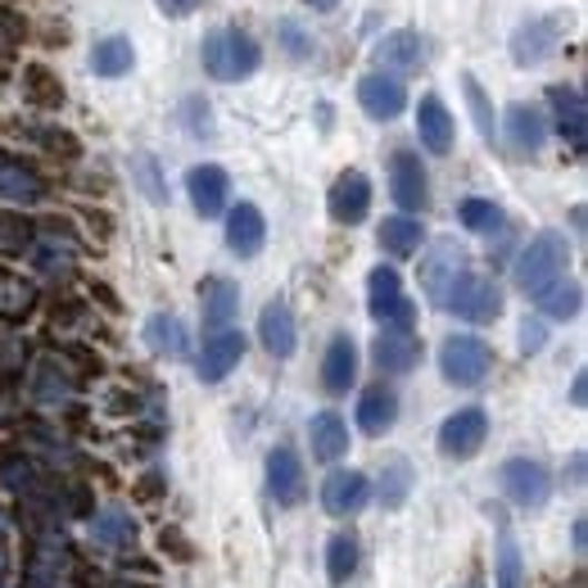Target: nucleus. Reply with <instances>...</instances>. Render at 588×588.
<instances>
[{
  "label": "nucleus",
  "instance_id": "1",
  "mask_svg": "<svg viewBox=\"0 0 588 588\" xmlns=\"http://www.w3.org/2000/svg\"><path fill=\"white\" fill-rule=\"evenodd\" d=\"M200 59L213 82H245L258 73V63H263V46L245 28H213L200 46Z\"/></svg>",
  "mask_w": 588,
  "mask_h": 588
},
{
  "label": "nucleus",
  "instance_id": "2",
  "mask_svg": "<svg viewBox=\"0 0 588 588\" xmlns=\"http://www.w3.org/2000/svg\"><path fill=\"white\" fill-rule=\"evenodd\" d=\"M566 268H570V240L561 231H539L526 249L516 253L511 277L526 295H544L552 281L566 277Z\"/></svg>",
  "mask_w": 588,
  "mask_h": 588
},
{
  "label": "nucleus",
  "instance_id": "3",
  "mask_svg": "<svg viewBox=\"0 0 588 588\" xmlns=\"http://www.w3.org/2000/svg\"><path fill=\"white\" fill-rule=\"evenodd\" d=\"M566 23H570V19H566L561 10H552V14H530L526 23H516V28H511V41H507L516 69H539V63H548V59L561 50V41H566Z\"/></svg>",
  "mask_w": 588,
  "mask_h": 588
},
{
  "label": "nucleus",
  "instance_id": "4",
  "mask_svg": "<svg viewBox=\"0 0 588 588\" xmlns=\"http://www.w3.org/2000/svg\"><path fill=\"white\" fill-rule=\"evenodd\" d=\"M439 371L448 385H462V389H476L485 385V376L494 371V349L480 340V336H448L439 345Z\"/></svg>",
  "mask_w": 588,
  "mask_h": 588
},
{
  "label": "nucleus",
  "instance_id": "5",
  "mask_svg": "<svg viewBox=\"0 0 588 588\" xmlns=\"http://www.w3.org/2000/svg\"><path fill=\"white\" fill-rule=\"evenodd\" d=\"M462 272H467V249L457 245V240H435L430 249H426V258H421V290H426V299L435 303V308H444L448 303V290L462 281Z\"/></svg>",
  "mask_w": 588,
  "mask_h": 588
},
{
  "label": "nucleus",
  "instance_id": "6",
  "mask_svg": "<svg viewBox=\"0 0 588 588\" xmlns=\"http://www.w3.org/2000/svg\"><path fill=\"white\" fill-rule=\"evenodd\" d=\"M498 485L507 494V502L526 507V511H539L552 494V471L544 462H535V457H511V462L498 467Z\"/></svg>",
  "mask_w": 588,
  "mask_h": 588
},
{
  "label": "nucleus",
  "instance_id": "7",
  "mask_svg": "<svg viewBox=\"0 0 588 588\" xmlns=\"http://www.w3.org/2000/svg\"><path fill=\"white\" fill-rule=\"evenodd\" d=\"M367 312L380 321V326H399V331H412V303L403 295V277L395 268H371L367 277Z\"/></svg>",
  "mask_w": 588,
  "mask_h": 588
},
{
  "label": "nucleus",
  "instance_id": "8",
  "mask_svg": "<svg viewBox=\"0 0 588 588\" xmlns=\"http://www.w3.org/2000/svg\"><path fill=\"white\" fill-rule=\"evenodd\" d=\"M448 312H457L462 321L471 326H485V321H498L502 317V290L494 277H480V272H462V281H457L448 290Z\"/></svg>",
  "mask_w": 588,
  "mask_h": 588
},
{
  "label": "nucleus",
  "instance_id": "9",
  "mask_svg": "<svg viewBox=\"0 0 588 588\" xmlns=\"http://www.w3.org/2000/svg\"><path fill=\"white\" fill-rule=\"evenodd\" d=\"M389 195H395V205L408 218L426 213V205H430V177H426V163H421L417 150H395V155H389Z\"/></svg>",
  "mask_w": 588,
  "mask_h": 588
},
{
  "label": "nucleus",
  "instance_id": "10",
  "mask_svg": "<svg viewBox=\"0 0 588 588\" xmlns=\"http://www.w3.org/2000/svg\"><path fill=\"white\" fill-rule=\"evenodd\" d=\"M498 132H502V141H507V150H511L516 159H530V155H539L544 141H548V118H544L539 104L511 100L507 113H502V127H498Z\"/></svg>",
  "mask_w": 588,
  "mask_h": 588
},
{
  "label": "nucleus",
  "instance_id": "11",
  "mask_svg": "<svg viewBox=\"0 0 588 588\" xmlns=\"http://www.w3.org/2000/svg\"><path fill=\"white\" fill-rule=\"evenodd\" d=\"M485 435H489V412L485 408H457L439 426V452L452 457V462H467V457H476L485 448Z\"/></svg>",
  "mask_w": 588,
  "mask_h": 588
},
{
  "label": "nucleus",
  "instance_id": "12",
  "mask_svg": "<svg viewBox=\"0 0 588 588\" xmlns=\"http://www.w3.org/2000/svg\"><path fill=\"white\" fill-rule=\"evenodd\" d=\"M326 213H331V222H340V227L367 222V213H371V181L358 168L340 172L331 181V195H326Z\"/></svg>",
  "mask_w": 588,
  "mask_h": 588
},
{
  "label": "nucleus",
  "instance_id": "13",
  "mask_svg": "<svg viewBox=\"0 0 588 588\" xmlns=\"http://www.w3.org/2000/svg\"><path fill=\"white\" fill-rule=\"evenodd\" d=\"M358 104L367 118L376 122H395L403 109H408V87L399 78H389V73H362L358 78Z\"/></svg>",
  "mask_w": 588,
  "mask_h": 588
},
{
  "label": "nucleus",
  "instance_id": "14",
  "mask_svg": "<svg viewBox=\"0 0 588 588\" xmlns=\"http://www.w3.org/2000/svg\"><path fill=\"white\" fill-rule=\"evenodd\" d=\"M186 195H190V205H195V213H200V218H218L227 209V200H231V177H227V168H218V163H195L186 172Z\"/></svg>",
  "mask_w": 588,
  "mask_h": 588
},
{
  "label": "nucleus",
  "instance_id": "15",
  "mask_svg": "<svg viewBox=\"0 0 588 588\" xmlns=\"http://www.w3.org/2000/svg\"><path fill=\"white\" fill-rule=\"evenodd\" d=\"M426 37L417 28H395V32H385L376 41V59H380V73H417L421 63H426Z\"/></svg>",
  "mask_w": 588,
  "mask_h": 588
},
{
  "label": "nucleus",
  "instance_id": "16",
  "mask_svg": "<svg viewBox=\"0 0 588 588\" xmlns=\"http://www.w3.org/2000/svg\"><path fill=\"white\" fill-rule=\"evenodd\" d=\"M371 362L380 376H408L421 362V340L412 331H399V326H385L371 345Z\"/></svg>",
  "mask_w": 588,
  "mask_h": 588
},
{
  "label": "nucleus",
  "instance_id": "17",
  "mask_svg": "<svg viewBox=\"0 0 588 588\" xmlns=\"http://www.w3.org/2000/svg\"><path fill=\"white\" fill-rule=\"evenodd\" d=\"M263 245H268V218H263V209L240 200L227 213V249L236 258H258V253H263Z\"/></svg>",
  "mask_w": 588,
  "mask_h": 588
},
{
  "label": "nucleus",
  "instance_id": "18",
  "mask_svg": "<svg viewBox=\"0 0 588 588\" xmlns=\"http://www.w3.org/2000/svg\"><path fill=\"white\" fill-rule=\"evenodd\" d=\"M371 502V480L362 471H331L321 480V507L331 516H358Z\"/></svg>",
  "mask_w": 588,
  "mask_h": 588
},
{
  "label": "nucleus",
  "instance_id": "19",
  "mask_svg": "<svg viewBox=\"0 0 588 588\" xmlns=\"http://www.w3.org/2000/svg\"><path fill=\"white\" fill-rule=\"evenodd\" d=\"M548 104H552V122H557V132L561 141H570L575 155H584V132H588V109H584V91L579 87H548Z\"/></svg>",
  "mask_w": 588,
  "mask_h": 588
},
{
  "label": "nucleus",
  "instance_id": "20",
  "mask_svg": "<svg viewBox=\"0 0 588 588\" xmlns=\"http://www.w3.org/2000/svg\"><path fill=\"white\" fill-rule=\"evenodd\" d=\"M200 312L205 331H231V321L240 317V286L231 277H205L200 281Z\"/></svg>",
  "mask_w": 588,
  "mask_h": 588
},
{
  "label": "nucleus",
  "instance_id": "21",
  "mask_svg": "<svg viewBox=\"0 0 588 588\" xmlns=\"http://www.w3.org/2000/svg\"><path fill=\"white\" fill-rule=\"evenodd\" d=\"M268 494L281 507H299L303 502V457L290 444L268 452Z\"/></svg>",
  "mask_w": 588,
  "mask_h": 588
},
{
  "label": "nucleus",
  "instance_id": "22",
  "mask_svg": "<svg viewBox=\"0 0 588 588\" xmlns=\"http://www.w3.org/2000/svg\"><path fill=\"white\" fill-rule=\"evenodd\" d=\"M245 349H249V345H245L240 331H218V336L205 340V353H200V362H195V371H200L205 385H218V380H227V376L240 367Z\"/></svg>",
  "mask_w": 588,
  "mask_h": 588
},
{
  "label": "nucleus",
  "instance_id": "23",
  "mask_svg": "<svg viewBox=\"0 0 588 588\" xmlns=\"http://www.w3.org/2000/svg\"><path fill=\"white\" fill-rule=\"evenodd\" d=\"M399 421V395H395V385H367L362 395H358V430L380 439L385 430H395Z\"/></svg>",
  "mask_w": 588,
  "mask_h": 588
},
{
  "label": "nucleus",
  "instance_id": "24",
  "mask_svg": "<svg viewBox=\"0 0 588 588\" xmlns=\"http://www.w3.org/2000/svg\"><path fill=\"white\" fill-rule=\"evenodd\" d=\"M353 380H358V345L349 331H340L321 358V389L326 395H349Z\"/></svg>",
  "mask_w": 588,
  "mask_h": 588
},
{
  "label": "nucleus",
  "instance_id": "25",
  "mask_svg": "<svg viewBox=\"0 0 588 588\" xmlns=\"http://www.w3.org/2000/svg\"><path fill=\"white\" fill-rule=\"evenodd\" d=\"M258 340L272 358H290L299 349V326H295V312L286 299H272L263 312H258Z\"/></svg>",
  "mask_w": 588,
  "mask_h": 588
},
{
  "label": "nucleus",
  "instance_id": "26",
  "mask_svg": "<svg viewBox=\"0 0 588 588\" xmlns=\"http://www.w3.org/2000/svg\"><path fill=\"white\" fill-rule=\"evenodd\" d=\"M417 137H421V150H430L439 159L452 150L457 122H452V113H448V104L439 96H421V104H417Z\"/></svg>",
  "mask_w": 588,
  "mask_h": 588
},
{
  "label": "nucleus",
  "instance_id": "27",
  "mask_svg": "<svg viewBox=\"0 0 588 588\" xmlns=\"http://www.w3.org/2000/svg\"><path fill=\"white\" fill-rule=\"evenodd\" d=\"M141 336H146V349L159 353V358L181 362V358L190 353V331H186V321H181L177 312H155V317L146 321Z\"/></svg>",
  "mask_w": 588,
  "mask_h": 588
},
{
  "label": "nucleus",
  "instance_id": "28",
  "mask_svg": "<svg viewBox=\"0 0 588 588\" xmlns=\"http://www.w3.org/2000/svg\"><path fill=\"white\" fill-rule=\"evenodd\" d=\"M308 444H312L317 462H340L349 452V421L340 412H317L308 421Z\"/></svg>",
  "mask_w": 588,
  "mask_h": 588
},
{
  "label": "nucleus",
  "instance_id": "29",
  "mask_svg": "<svg viewBox=\"0 0 588 588\" xmlns=\"http://www.w3.org/2000/svg\"><path fill=\"white\" fill-rule=\"evenodd\" d=\"M46 195V181L37 168H28L23 159H6L0 155V200L10 205H37Z\"/></svg>",
  "mask_w": 588,
  "mask_h": 588
},
{
  "label": "nucleus",
  "instance_id": "30",
  "mask_svg": "<svg viewBox=\"0 0 588 588\" xmlns=\"http://www.w3.org/2000/svg\"><path fill=\"white\" fill-rule=\"evenodd\" d=\"M376 240H380V249H385V253H395V258H412V253L421 249V240H426V227H421V218L399 213V218H385V222H380Z\"/></svg>",
  "mask_w": 588,
  "mask_h": 588
},
{
  "label": "nucleus",
  "instance_id": "31",
  "mask_svg": "<svg viewBox=\"0 0 588 588\" xmlns=\"http://www.w3.org/2000/svg\"><path fill=\"white\" fill-rule=\"evenodd\" d=\"M132 63H137V46L127 37H104L91 50V73L96 78H122V73H132Z\"/></svg>",
  "mask_w": 588,
  "mask_h": 588
},
{
  "label": "nucleus",
  "instance_id": "32",
  "mask_svg": "<svg viewBox=\"0 0 588 588\" xmlns=\"http://www.w3.org/2000/svg\"><path fill=\"white\" fill-rule=\"evenodd\" d=\"M535 303H539V317H548V321H570V317H579V308H584V286L570 281V277H561V281H552L544 295H535Z\"/></svg>",
  "mask_w": 588,
  "mask_h": 588
},
{
  "label": "nucleus",
  "instance_id": "33",
  "mask_svg": "<svg viewBox=\"0 0 588 588\" xmlns=\"http://www.w3.org/2000/svg\"><path fill=\"white\" fill-rule=\"evenodd\" d=\"M23 96L37 109H63V82L46 63H23Z\"/></svg>",
  "mask_w": 588,
  "mask_h": 588
},
{
  "label": "nucleus",
  "instance_id": "34",
  "mask_svg": "<svg viewBox=\"0 0 588 588\" xmlns=\"http://www.w3.org/2000/svg\"><path fill=\"white\" fill-rule=\"evenodd\" d=\"M408 494H412V462L408 457H395V462H385V471H380V485H376V498H380V507H403L408 502Z\"/></svg>",
  "mask_w": 588,
  "mask_h": 588
},
{
  "label": "nucleus",
  "instance_id": "35",
  "mask_svg": "<svg viewBox=\"0 0 588 588\" xmlns=\"http://www.w3.org/2000/svg\"><path fill=\"white\" fill-rule=\"evenodd\" d=\"M498 588H526V557H520V544L511 530L498 535V566H494Z\"/></svg>",
  "mask_w": 588,
  "mask_h": 588
},
{
  "label": "nucleus",
  "instance_id": "36",
  "mask_svg": "<svg viewBox=\"0 0 588 588\" xmlns=\"http://www.w3.org/2000/svg\"><path fill=\"white\" fill-rule=\"evenodd\" d=\"M457 222H462L467 231H476V236H494V231H502V209L494 200L471 195V200L457 205Z\"/></svg>",
  "mask_w": 588,
  "mask_h": 588
},
{
  "label": "nucleus",
  "instance_id": "37",
  "mask_svg": "<svg viewBox=\"0 0 588 588\" xmlns=\"http://www.w3.org/2000/svg\"><path fill=\"white\" fill-rule=\"evenodd\" d=\"M353 570H358V544H353V535H336L331 544H326V579L349 584Z\"/></svg>",
  "mask_w": 588,
  "mask_h": 588
},
{
  "label": "nucleus",
  "instance_id": "38",
  "mask_svg": "<svg viewBox=\"0 0 588 588\" xmlns=\"http://www.w3.org/2000/svg\"><path fill=\"white\" fill-rule=\"evenodd\" d=\"M462 91H467V109H471V118H476V127H480V137L494 141V137H498V122H494V104H489L480 78H476V73H462Z\"/></svg>",
  "mask_w": 588,
  "mask_h": 588
},
{
  "label": "nucleus",
  "instance_id": "39",
  "mask_svg": "<svg viewBox=\"0 0 588 588\" xmlns=\"http://www.w3.org/2000/svg\"><path fill=\"white\" fill-rule=\"evenodd\" d=\"M32 240H37V227L23 213L0 209V253H23L32 249Z\"/></svg>",
  "mask_w": 588,
  "mask_h": 588
},
{
  "label": "nucleus",
  "instance_id": "40",
  "mask_svg": "<svg viewBox=\"0 0 588 588\" xmlns=\"http://www.w3.org/2000/svg\"><path fill=\"white\" fill-rule=\"evenodd\" d=\"M132 177H137V186L150 205H168V181H163L155 155H132Z\"/></svg>",
  "mask_w": 588,
  "mask_h": 588
},
{
  "label": "nucleus",
  "instance_id": "41",
  "mask_svg": "<svg viewBox=\"0 0 588 588\" xmlns=\"http://www.w3.org/2000/svg\"><path fill=\"white\" fill-rule=\"evenodd\" d=\"M32 303H37V290H32V286H23L19 277L0 281V317H10V321H23V317L32 312Z\"/></svg>",
  "mask_w": 588,
  "mask_h": 588
},
{
  "label": "nucleus",
  "instance_id": "42",
  "mask_svg": "<svg viewBox=\"0 0 588 588\" xmlns=\"http://www.w3.org/2000/svg\"><path fill=\"white\" fill-rule=\"evenodd\" d=\"M277 41H281V50H286L290 59H312V50H317L312 32H303L299 19H281V23H277Z\"/></svg>",
  "mask_w": 588,
  "mask_h": 588
},
{
  "label": "nucleus",
  "instance_id": "43",
  "mask_svg": "<svg viewBox=\"0 0 588 588\" xmlns=\"http://www.w3.org/2000/svg\"><path fill=\"white\" fill-rule=\"evenodd\" d=\"M181 122L190 137H213V109L205 96H186L181 100Z\"/></svg>",
  "mask_w": 588,
  "mask_h": 588
},
{
  "label": "nucleus",
  "instance_id": "44",
  "mask_svg": "<svg viewBox=\"0 0 588 588\" xmlns=\"http://www.w3.org/2000/svg\"><path fill=\"white\" fill-rule=\"evenodd\" d=\"M69 395V371H59L54 362H41L37 371V399H63Z\"/></svg>",
  "mask_w": 588,
  "mask_h": 588
},
{
  "label": "nucleus",
  "instance_id": "45",
  "mask_svg": "<svg viewBox=\"0 0 588 588\" xmlns=\"http://www.w3.org/2000/svg\"><path fill=\"white\" fill-rule=\"evenodd\" d=\"M41 146H50L54 155H69V159H78V137H69V132H54V127H37V132H32Z\"/></svg>",
  "mask_w": 588,
  "mask_h": 588
},
{
  "label": "nucleus",
  "instance_id": "46",
  "mask_svg": "<svg viewBox=\"0 0 588 588\" xmlns=\"http://www.w3.org/2000/svg\"><path fill=\"white\" fill-rule=\"evenodd\" d=\"M0 37H6V46H19V41L28 37V23H23V14H14L10 6H0Z\"/></svg>",
  "mask_w": 588,
  "mask_h": 588
},
{
  "label": "nucleus",
  "instance_id": "47",
  "mask_svg": "<svg viewBox=\"0 0 588 588\" xmlns=\"http://www.w3.org/2000/svg\"><path fill=\"white\" fill-rule=\"evenodd\" d=\"M544 349V321H526L520 326V353H539Z\"/></svg>",
  "mask_w": 588,
  "mask_h": 588
},
{
  "label": "nucleus",
  "instance_id": "48",
  "mask_svg": "<svg viewBox=\"0 0 588 588\" xmlns=\"http://www.w3.org/2000/svg\"><path fill=\"white\" fill-rule=\"evenodd\" d=\"M155 6H159L168 19H186V14L200 10V0H155Z\"/></svg>",
  "mask_w": 588,
  "mask_h": 588
},
{
  "label": "nucleus",
  "instance_id": "49",
  "mask_svg": "<svg viewBox=\"0 0 588 588\" xmlns=\"http://www.w3.org/2000/svg\"><path fill=\"white\" fill-rule=\"evenodd\" d=\"M303 6H308L312 14H331V10L340 6V0H303Z\"/></svg>",
  "mask_w": 588,
  "mask_h": 588
},
{
  "label": "nucleus",
  "instance_id": "50",
  "mask_svg": "<svg viewBox=\"0 0 588 588\" xmlns=\"http://www.w3.org/2000/svg\"><path fill=\"white\" fill-rule=\"evenodd\" d=\"M570 399H575V408H584V371L575 376V389H570Z\"/></svg>",
  "mask_w": 588,
  "mask_h": 588
}]
</instances>
